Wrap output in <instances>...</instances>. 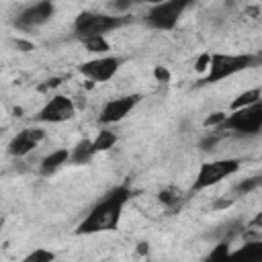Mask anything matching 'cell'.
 I'll return each mask as SVG.
<instances>
[{
	"mask_svg": "<svg viewBox=\"0 0 262 262\" xmlns=\"http://www.w3.org/2000/svg\"><path fill=\"white\" fill-rule=\"evenodd\" d=\"M209 66V55H203L201 59H199V66H196V70H205Z\"/></svg>",
	"mask_w": 262,
	"mask_h": 262,
	"instance_id": "4316f807",
	"label": "cell"
},
{
	"mask_svg": "<svg viewBox=\"0 0 262 262\" xmlns=\"http://www.w3.org/2000/svg\"><path fill=\"white\" fill-rule=\"evenodd\" d=\"M219 139H221V131L215 129V135H209L207 139H203V141H201V147H203L205 151H209V149H213V147L219 143Z\"/></svg>",
	"mask_w": 262,
	"mask_h": 262,
	"instance_id": "7402d4cb",
	"label": "cell"
},
{
	"mask_svg": "<svg viewBox=\"0 0 262 262\" xmlns=\"http://www.w3.org/2000/svg\"><path fill=\"white\" fill-rule=\"evenodd\" d=\"M131 4H135V0H111V6L115 10H127Z\"/></svg>",
	"mask_w": 262,
	"mask_h": 262,
	"instance_id": "cb8c5ba5",
	"label": "cell"
},
{
	"mask_svg": "<svg viewBox=\"0 0 262 262\" xmlns=\"http://www.w3.org/2000/svg\"><path fill=\"white\" fill-rule=\"evenodd\" d=\"M178 199H180V194H178V190H174V188H164V190L160 192V201H162L164 205H174V203H178Z\"/></svg>",
	"mask_w": 262,
	"mask_h": 262,
	"instance_id": "44dd1931",
	"label": "cell"
},
{
	"mask_svg": "<svg viewBox=\"0 0 262 262\" xmlns=\"http://www.w3.org/2000/svg\"><path fill=\"white\" fill-rule=\"evenodd\" d=\"M194 0H162L158 4H151V8L145 14V23L151 29L158 31H170L178 25L180 16L184 10L192 4Z\"/></svg>",
	"mask_w": 262,
	"mask_h": 262,
	"instance_id": "5b68a950",
	"label": "cell"
},
{
	"mask_svg": "<svg viewBox=\"0 0 262 262\" xmlns=\"http://www.w3.org/2000/svg\"><path fill=\"white\" fill-rule=\"evenodd\" d=\"M74 117H76L74 100L63 94H55L43 104V108L37 113L35 119L39 123H66V121H72Z\"/></svg>",
	"mask_w": 262,
	"mask_h": 262,
	"instance_id": "52a82bcc",
	"label": "cell"
},
{
	"mask_svg": "<svg viewBox=\"0 0 262 262\" xmlns=\"http://www.w3.org/2000/svg\"><path fill=\"white\" fill-rule=\"evenodd\" d=\"M235 256H246V258H250V260H258V258H262V242L260 239H248L242 248H237L235 252H233Z\"/></svg>",
	"mask_w": 262,
	"mask_h": 262,
	"instance_id": "5bb4252c",
	"label": "cell"
},
{
	"mask_svg": "<svg viewBox=\"0 0 262 262\" xmlns=\"http://www.w3.org/2000/svg\"><path fill=\"white\" fill-rule=\"evenodd\" d=\"M43 137H45V131L39 129V127L23 129L20 133H16V135L10 139V143H8V154H10L12 158H23V156H27L29 151H33V149L39 145V141H41Z\"/></svg>",
	"mask_w": 262,
	"mask_h": 262,
	"instance_id": "8fae6325",
	"label": "cell"
},
{
	"mask_svg": "<svg viewBox=\"0 0 262 262\" xmlns=\"http://www.w3.org/2000/svg\"><path fill=\"white\" fill-rule=\"evenodd\" d=\"M156 78H158V80L168 82V80H170V74H168V70H164V68L160 66V68H156Z\"/></svg>",
	"mask_w": 262,
	"mask_h": 262,
	"instance_id": "d4e9b609",
	"label": "cell"
},
{
	"mask_svg": "<svg viewBox=\"0 0 262 262\" xmlns=\"http://www.w3.org/2000/svg\"><path fill=\"white\" fill-rule=\"evenodd\" d=\"M123 59L115 55H102L96 59H88L80 66V74L92 82H108L121 68Z\"/></svg>",
	"mask_w": 262,
	"mask_h": 262,
	"instance_id": "9c48e42d",
	"label": "cell"
},
{
	"mask_svg": "<svg viewBox=\"0 0 262 262\" xmlns=\"http://www.w3.org/2000/svg\"><path fill=\"white\" fill-rule=\"evenodd\" d=\"M53 258H55V254H53V252L39 248V250L31 252V254H29L25 260H27V262H49V260H53Z\"/></svg>",
	"mask_w": 262,
	"mask_h": 262,
	"instance_id": "ffe728a7",
	"label": "cell"
},
{
	"mask_svg": "<svg viewBox=\"0 0 262 262\" xmlns=\"http://www.w3.org/2000/svg\"><path fill=\"white\" fill-rule=\"evenodd\" d=\"M127 23V18L123 16H115V14H104V12H92V10H84L76 16L74 20V35L84 41L88 37H104L106 33L123 27Z\"/></svg>",
	"mask_w": 262,
	"mask_h": 262,
	"instance_id": "277c9868",
	"label": "cell"
},
{
	"mask_svg": "<svg viewBox=\"0 0 262 262\" xmlns=\"http://www.w3.org/2000/svg\"><path fill=\"white\" fill-rule=\"evenodd\" d=\"M115 143H117V133L111 131V129H102V131H98V137L92 141L94 151H104V149L113 147Z\"/></svg>",
	"mask_w": 262,
	"mask_h": 262,
	"instance_id": "9a60e30c",
	"label": "cell"
},
{
	"mask_svg": "<svg viewBox=\"0 0 262 262\" xmlns=\"http://www.w3.org/2000/svg\"><path fill=\"white\" fill-rule=\"evenodd\" d=\"M242 162L237 158H227V160H215V162H205L201 164L192 190H205L217 182H221L225 176H231L239 170Z\"/></svg>",
	"mask_w": 262,
	"mask_h": 262,
	"instance_id": "8992f818",
	"label": "cell"
},
{
	"mask_svg": "<svg viewBox=\"0 0 262 262\" xmlns=\"http://www.w3.org/2000/svg\"><path fill=\"white\" fill-rule=\"evenodd\" d=\"M260 129H262V100L242 108H233L229 115H225V119L217 127V131H229L242 137H256Z\"/></svg>",
	"mask_w": 262,
	"mask_h": 262,
	"instance_id": "3957f363",
	"label": "cell"
},
{
	"mask_svg": "<svg viewBox=\"0 0 262 262\" xmlns=\"http://www.w3.org/2000/svg\"><path fill=\"white\" fill-rule=\"evenodd\" d=\"M16 47H23L20 51H29V49H33V43H29V41H16Z\"/></svg>",
	"mask_w": 262,
	"mask_h": 262,
	"instance_id": "484cf974",
	"label": "cell"
},
{
	"mask_svg": "<svg viewBox=\"0 0 262 262\" xmlns=\"http://www.w3.org/2000/svg\"><path fill=\"white\" fill-rule=\"evenodd\" d=\"M131 188L127 186H115L113 190H108L104 194V199H100L90 213L80 221V225L76 227V233L80 235H88V233H102V231H113L117 229L123 209L131 199Z\"/></svg>",
	"mask_w": 262,
	"mask_h": 262,
	"instance_id": "6da1fadb",
	"label": "cell"
},
{
	"mask_svg": "<svg viewBox=\"0 0 262 262\" xmlns=\"http://www.w3.org/2000/svg\"><path fill=\"white\" fill-rule=\"evenodd\" d=\"M139 102H141V94H127V96L111 98V100L102 106V111H100V115H98V121H100L102 125H115V123L123 121Z\"/></svg>",
	"mask_w": 262,
	"mask_h": 262,
	"instance_id": "30bf717a",
	"label": "cell"
},
{
	"mask_svg": "<svg viewBox=\"0 0 262 262\" xmlns=\"http://www.w3.org/2000/svg\"><path fill=\"white\" fill-rule=\"evenodd\" d=\"M135 2H143V4H158L162 0H135Z\"/></svg>",
	"mask_w": 262,
	"mask_h": 262,
	"instance_id": "83f0119b",
	"label": "cell"
},
{
	"mask_svg": "<svg viewBox=\"0 0 262 262\" xmlns=\"http://www.w3.org/2000/svg\"><path fill=\"white\" fill-rule=\"evenodd\" d=\"M94 145L90 139H82L80 143H76V147L70 151V162L72 164H88L94 158Z\"/></svg>",
	"mask_w": 262,
	"mask_h": 262,
	"instance_id": "4fadbf2b",
	"label": "cell"
},
{
	"mask_svg": "<svg viewBox=\"0 0 262 262\" xmlns=\"http://www.w3.org/2000/svg\"><path fill=\"white\" fill-rule=\"evenodd\" d=\"M258 100H262V92H260V88L246 90V92H242V94L231 102V111H233V108L248 106V104H254V102H258Z\"/></svg>",
	"mask_w": 262,
	"mask_h": 262,
	"instance_id": "2e32d148",
	"label": "cell"
},
{
	"mask_svg": "<svg viewBox=\"0 0 262 262\" xmlns=\"http://www.w3.org/2000/svg\"><path fill=\"white\" fill-rule=\"evenodd\" d=\"M231 252H229V242L227 239H221L217 246H213V250L209 252L207 260H213V258H227Z\"/></svg>",
	"mask_w": 262,
	"mask_h": 262,
	"instance_id": "d6986e66",
	"label": "cell"
},
{
	"mask_svg": "<svg viewBox=\"0 0 262 262\" xmlns=\"http://www.w3.org/2000/svg\"><path fill=\"white\" fill-rule=\"evenodd\" d=\"M260 176H250V178H246V180H242L237 186H235V192L237 194H248V192H252V190H256L258 186H260Z\"/></svg>",
	"mask_w": 262,
	"mask_h": 262,
	"instance_id": "ac0fdd59",
	"label": "cell"
},
{
	"mask_svg": "<svg viewBox=\"0 0 262 262\" xmlns=\"http://www.w3.org/2000/svg\"><path fill=\"white\" fill-rule=\"evenodd\" d=\"M223 119H225V113H213V115H209V117L205 119V127H213V129H217V127L221 125Z\"/></svg>",
	"mask_w": 262,
	"mask_h": 262,
	"instance_id": "603a6c76",
	"label": "cell"
},
{
	"mask_svg": "<svg viewBox=\"0 0 262 262\" xmlns=\"http://www.w3.org/2000/svg\"><path fill=\"white\" fill-rule=\"evenodd\" d=\"M86 47H88V51H92V53H106L108 49H111V45H108V41L104 39V37H88V39H84L82 41Z\"/></svg>",
	"mask_w": 262,
	"mask_h": 262,
	"instance_id": "e0dca14e",
	"label": "cell"
},
{
	"mask_svg": "<svg viewBox=\"0 0 262 262\" xmlns=\"http://www.w3.org/2000/svg\"><path fill=\"white\" fill-rule=\"evenodd\" d=\"M260 63L258 55L252 53H213L209 55L207 74L201 78L199 84H215L229 76H235L237 72L250 70Z\"/></svg>",
	"mask_w": 262,
	"mask_h": 262,
	"instance_id": "7a4b0ae2",
	"label": "cell"
},
{
	"mask_svg": "<svg viewBox=\"0 0 262 262\" xmlns=\"http://www.w3.org/2000/svg\"><path fill=\"white\" fill-rule=\"evenodd\" d=\"M53 14H55V4H53V0H39V2L31 4V6L23 8V10L16 14L14 25H16L18 29H25V31L37 29V27L49 23V20L53 18Z\"/></svg>",
	"mask_w": 262,
	"mask_h": 262,
	"instance_id": "ba28073f",
	"label": "cell"
},
{
	"mask_svg": "<svg viewBox=\"0 0 262 262\" xmlns=\"http://www.w3.org/2000/svg\"><path fill=\"white\" fill-rule=\"evenodd\" d=\"M66 162H70V151L68 149H53L51 154H47L41 160V174L43 176H51L53 172H57Z\"/></svg>",
	"mask_w": 262,
	"mask_h": 262,
	"instance_id": "7c38bea8",
	"label": "cell"
}]
</instances>
